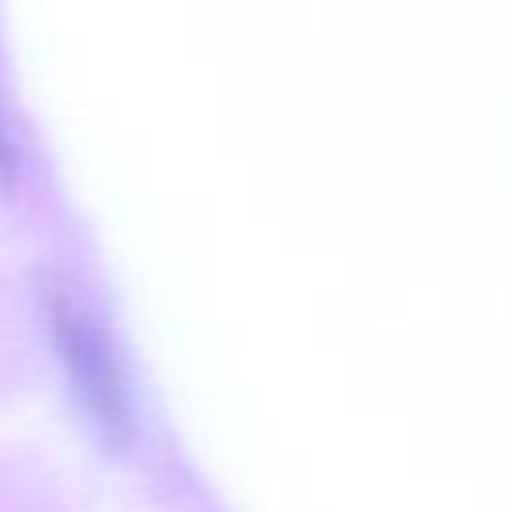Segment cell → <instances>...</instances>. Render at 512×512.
Instances as JSON below:
<instances>
[{
  "label": "cell",
  "instance_id": "7a4b0ae2",
  "mask_svg": "<svg viewBox=\"0 0 512 512\" xmlns=\"http://www.w3.org/2000/svg\"><path fill=\"white\" fill-rule=\"evenodd\" d=\"M12 168V136H8V124H4V104H0V176Z\"/></svg>",
  "mask_w": 512,
  "mask_h": 512
},
{
  "label": "cell",
  "instance_id": "6da1fadb",
  "mask_svg": "<svg viewBox=\"0 0 512 512\" xmlns=\"http://www.w3.org/2000/svg\"><path fill=\"white\" fill-rule=\"evenodd\" d=\"M44 304L60 364L68 372L80 408L108 444H124L132 436V392L112 332L104 328L100 312H92L88 300H80L60 284L44 292Z\"/></svg>",
  "mask_w": 512,
  "mask_h": 512
}]
</instances>
